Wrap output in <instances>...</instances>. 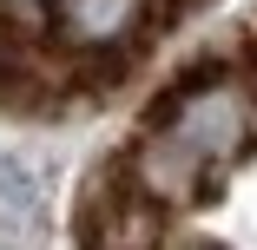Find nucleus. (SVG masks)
<instances>
[{
	"label": "nucleus",
	"instance_id": "obj_1",
	"mask_svg": "<svg viewBox=\"0 0 257 250\" xmlns=\"http://www.w3.org/2000/svg\"><path fill=\"white\" fill-rule=\"evenodd\" d=\"M165 132L178 145H191V152L204 165H224L244 152V138H250V99L237 79H198L172 99V112H165Z\"/></svg>",
	"mask_w": 257,
	"mask_h": 250
},
{
	"label": "nucleus",
	"instance_id": "obj_2",
	"mask_svg": "<svg viewBox=\"0 0 257 250\" xmlns=\"http://www.w3.org/2000/svg\"><path fill=\"white\" fill-rule=\"evenodd\" d=\"M204 171L211 165H204L191 145H178L165 125L145 132L139 152H132V184H139V197H152V204H191L204 191Z\"/></svg>",
	"mask_w": 257,
	"mask_h": 250
},
{
	"label": "nucleus",
	"instance_id": "obj_3",
	"mask_svg": "<svg viewBox=\"0 0 257 250\" xmlns=\"http://www.w3.org/2000/svg\"><path fill=\"white\" fill-rule=\"evenodd\" d=\"M152 0H53V27L73 53H112L145 27Z\"/></svg>",
	"mask_w": 257,
	"mask_h": 250
},
{
	"label": "nucleus",
	"instance_id": "obj_4",
	"mask_svg": "<svg viewBox=\"0 0 257 250\" xmlns=\"http://www.w3.org/2000/svg\"><path fill=\"white\" fill-rule=\"evenodd\" d=\"M46 230V197H40V178L14 158V152H0V243H14V250H33Z\"/></svg>",
	"mask_w": 257,
	"mask_h": 250
},
{
	"label": "nucleus",
	"instance_id": "obj_5",
	"mask_svg": "<svg viewBox=\"0 0 257 250\" xmlns=\"http://www.w3.org/2000/svg\"><path fill=\"white\" fill-rule=\"evenodd\" d=\"M7 14H20V20H33V14H53V0H0Z\"/></svg>",
	"mask_w": 257,
	"mask_h": 250
},
{
	"label": "nucleus",
	"instance_id": "obj_6",
	"mask_svg": "<svg viewBox=\"0 0 257 250\" xmlns=\"http://www.w3.org/2000/svg\"><path fill=\"white\" fill-rule=\"evenodd\" d=\"M152 250H204V243H152Z\"/></svg>",
	"mask_w": 257,
	"mask_h": 250
}]
</instances>
